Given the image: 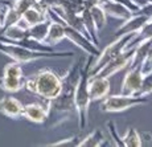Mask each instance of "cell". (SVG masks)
Returning <instances> with one entry per match:
<instances>
[{"label": "cell", "mask_w": 152, "mask_h": 147, "mask_svg": "<svg viewBox=\"0 0 152 147\" xmlns=\"http://www.w3.org/2000/svg\"><path fill=\"white\" fill-rule=\"evenodd\" d=\"M50 23H52L50 19H46L41 23H37V24H34V25H31L29 29H28L29 37H32V39H34L37 41H42L44 43L46 35H48L49 27H50Z\"/></svg>", "instance_id": "22"}, {"label": "cell", "mask_w": 152, "mask_h": 147, "mask_svg": "<svg viewBox=\"0 0 152 147\" xmlns=\"http://www.w3.org/2000/svg\"><path fill=\"white\" fill-rule=\"evenodd\" d=\"M110 80L107 77H91L89 78L87 89H89L90 98L93 101L103 99L106 96H109L110 92Z\"/></svg>", "instance_id": "10"}, {"label": "cell", "mask_w": 152, "mask_h": 147, "mask_svg": "<svg viewBox=\"0 0 152 147\" xmlns=\"http://www.w3.org/2000/svg\"><path fill=\"white\" fill-rule=\"evenodd\" d=\"M62 24H64V31H65V39L70 40L74 45H77L78 48L82 49L85 53L93 56V57H97V56L99 54L98 46L95 45L89 37L85 36V35L81 33V32H78L77 29L69 27L64 20H62Z\"/></svg>", "instance_id": "8"}, {"label": "cell", "mask_w": 152, "mask_h": 147, "mask_svg": "<svg viewBox=\"0 0 152 147\" xmlns=\"http://www.w3.org/2000/svg\"><path fill=\"white\" fill-rule=\"evenodd\" d=\"M16 44L23 46V48L29 49V51H33V52H53L54 51V46L46 45L42 41H37V40L32 39V37H25V39H23L20 41H16Z\"/></svg>", "instance_id": "21"}, {"label": "cell", "mask_w": 152, "mask_h": 147, "mask_svg": "<svg viewBox=\"0 0 152 147\" xmlns=\"http://www.w3.org/2000/svg\"><path fill=\"white\" fill-rule=\"evenodd\" d=\"M0 29H1V21H0Z\"/></svg>", "instance_id": "37"}, {"label": "cell", "mask_w": 152, "mask_h": 147, "mask_svg": "<svg viewBox=\"0 0 152 147\" xmlns=\"http://www.w3.org/2000/svg\"><path fill=\"white\" fill-rule=\"evenodd\" d=\"M37 1H40L46 8H58L62 5L64 0H37Z\"/></svg>", "instance_id": "33"}, {"label": "cell", "mask_w": 152, "mask_h": 147, "mask_svg": "<svg viewBox=\"0 0 152 147\" xmlns=\"http://www.w3.org/2000/svg\"><path fill=\"white\" fill-rule=\"evenodd\" d=\"M152 39H148L143 43H140L138 46L135 48V52H134V57L132 61L130 64V68L134 66H143L147 60V56H148V51H150V46H151Z\"/></svg>", "instance_id": "20"}, {"label": "cell", "mask_w": 152, "mask_h": 147, "mask_svg": "<svg viewBox=\"0 0 152 147\" xmlns=\"http://www.w3.org/2000/svg\"><path fill=\"white\" fill-rule=\"evenodd\" d=\"M136 13L144 15V16L152 19V1H148V3H145L144 5L139 7V10H138V12H136Z\"/></svg>", "instance_id": "31"}, {"label": "cell", "mask_w": 152, "mask_h": 147, "mask_svg": "<svg viewBox=\"0 0 152 147\" xmlns=\"http://www.w3.org/2000/svg\"><path fill=\"white\" fill-rule=\"evenodd\" d=\"M85 57L80 58L72 68L68 70L66 76L62 78V89L61 93L56 98L46 101L48 106V117L44 122L46 129H53L54 126L61 125L62 122L68 121L72 114L75 113L74 106V93L78 82L81 78V73L83 69Z\"/></svg>", "instance_id": "1"}, {"label": "cell", "mask_w": 152, "mask_h": 147, "mask_svg": "<svg viewBox=\"0 0 152 147\" xmlns=\"http://www.w3.org/2000/svg\"><path fill=\"white\" fill-rule=\"evenodd\" d=\"M148 39H152V19L148 20V21L145 23V24L143 25L142 28H140V31L136 32V33L134 35L132 39L128 41L126 49L136 48V46H138L140 43H143V41H145V40H148Z\"/></svg>", "instance_id": "19"}, {"label": "cell", "mask_w": 152, "mask_h": 147, "mask_svg": "<svg viewBox=\"0 0 152 147\" xmlns=\"http://www.w3.org/2000/svg\"><path fill=\"white\" fill-rule=\"evenodd\" d=\"M124 143V147H140L143 145L142 135L138 133V130L134 127H130L127 130L124 137H122Z\"/></svg>", "instance_id": "24"}, {"label": "cell", "mask_w": 152, "mask_h": 147, "mask_svg": "<svg viewBox=\"0 0 152 147\" xmlns=\"http://www.w3.org/2000/svg\"><path fill=\"white\" fill-rule=\"evenodd\" d=\"M150 20V17L144 16V15H139V13H134L130 19L124 20L123 24L121 25L118 29L115 31V37L123 36V35H130V33H136L140 31V28Z\"/></svg>", "instance_id": "11"}, {"label": "cell", "mask_w": 152, "mask_h": 147, "mask_svg": "<svg viewBox=\"0 0 152 147\" xmlns=\"http://www.w3.org/2000/svg\"><path fill=\"white\" fill-rule=\"evenodd\" d=\"M150 69H152V64H148V65H144V66H143V73H144V72H147V70H150Z\"/></svg>", "instance_id": "36"}, {"label": "cell", "mask_w": 152, "mask_h": 147, "mask_svg": "<svg viewBox=\"0 0 152 147\" xmlns=\"http://www.w3.org/2000/svg\"><path fill=\"white\" fill-rule=\"evenodd\" d=\"M81 17H82V21H83V25H85V29L87 32V36L89 39L98 45L99 44V37H98V29L95 27V23L91 17V13H90V8L86 7L85 10L81 12Z\"/></svg>", "instance_id": "17"}, {"label": "cell", "mask_w": 152, "mask_h": 147, "mask_svg": "<svg viewBox=\"0 0 152 147\" xmlns=\"http://www.w3.org/2000/svg\"><path fill=\"white\" fill-rule=\"evenodd\" d=\"M78 138L77 137H70V138H65V139H62V140H58V142H54V143H50L49 146H57V147H60V146H78Z\"/></svg>", "instance_id": "30"}, {"label": "cell", "mask_w": 152, "mask_h": 147, "mask_svg": "<svg viewBox=\"0 0 152 147\" xmlns=\"http://www.w3.org/2000/svg\"><path fill=\"white\" fill-rule=\"evenodd\" d=\"M90 13H91V17H93V20H94L95 27H97L98 32L106 27L107 17L109 16L106 15L104 10L101 7V5L98 4V5H93V7H90Z\"/></svg>", "instance_id": "23"}, {"label": "cell", "mask_w": 152, "mask_h": 147, "mask_svg": "<svg viewBox=\"0 0 152 147\" xmlns=\"http://www.w3.org/2000/svg\"><path fill=\"white\" fill-rule=\"evenodd\" d=\"M46 117H48V106H44L41 104H29L23 107V118L29 122L44 125Z\"/></svg>", "instance_id": "13"}, {"label": "cell", "mask_w": 152, "mask_h": 147, "mask_svg": "<svg viewBox=\"0 0 152 147\" xmlns=\"http://www.w3.org/2000/svg\"><path fill=\"white\" fill-rule=\"evenodd\" d=\"M150 93H152V69L143 73L142 85H140L138 96H148Z\"/></svg>", "instance_id": "27"}, {"label": "cell", "mask_w": 152, "mask_h": 147, "mask_svg": "<svg viewBox=\"0 0 152 147\" xmlns=\"http://www.w3.org/2000/svg\"><path fill=\"white\" fill-rule=\"evenodd\" d=\"M58 8H62L66 12L81 13L86 8V3H85V0H64L62 5Z\"/></svg>", "instance_id": "26"}, {"label": "cell", "mask_w": 152, "mask_h": 147, "mask_svg": "<svg viewBox=\"0 0 152 147\" xmlns=\"http://www.w3.org/2000/svg\"><path fill=\"white\" fill-rule=\"evenodd\" d=\"M103 1V0H85V3H86V7H93V5H98L101 4V3Z\"/></svg>", "instance_id": "34"}, {"label": "cell", "mask_w": 152, "mask_h": 147, "mask_svg": "<svg viewBox=\"0 0 152 147\" xmlns=\"http://www.w3.org/2000/svg\"><path fill=\"white\" fill-rule=\"evenodd\" d=\"M134 52H135V48L124 49L122 53H119L116 57H114L113 60H110L104 66H102L101 69L93 76V77H107V78H110L111 76L116 74L118 72L123 70L124 68L130 66L131 61H132V57H134ZM89 78H91V77H89Z\"/></svg>", "instance_id": "7"}, {"label": "cell", "mask_w": 152, "mask_h": 147, "mask_svg": "<svg viewBox=\"0 0 152 147\" xmlns=\"http://www.w3.org/2000/svg\"><path fill=\"white\" fill-rule=\"evenodd\" d=\"M143 78V66L130 68L127 74L124 76L123 84H122V94L127 96H138L140 85Z\"/></svg>", "instance_id": "9"}, {"label": "cell", "mask_w": 152, "mask_h": 147, "mask_svg": "<svg viewBox=\"0 0 152 147\" xmlns=\"http://www.w3.org/2000/svg\"><path fill=\"white\" fill-rule=\"evenodd\" d=\"M106 126H107V129H109V133H110V139L113 140L114 146H122V147H123V146H124L123 139H122V137L118 134V130H116V126H115V123H114L113 121H109Z\"/></svg>", "instance_id": "29"}, {"label": "cell", "mask_w": 152, "mask_h": 147, "mask_svg": "<svg viewBox=\"0 0 152 147\" xmlns=\"http://www.w3.org/2000/svg\"><path fill=\"white\" fill-rule=\"evenodd\" d=\"M134 35L135 33L123 35V36L116 37L115 41H113V43L109 44L103 51L99 52L95 62L93 64V65H90V68H89V77H93V76H94L102 66H104L110 60H113V58L116 57L119 53H122V52L126 49V46H127L128 41L134 37Z\"/></svg>", "instance_id": "6"}, {"label": "cell", "mask_w": 152, "mask_h": 147, "mask_svg": "<svg viewBox=\"0 0 152 147\" xmlns=\"http://www.w3.org/2000/svg\"><path fill=\"white\" fill-rule=\"evenodd\" d=\"M23 107H24V105L15 97L7 96L0 99V113L3 115L8 117V118L12 119L23 118Z\"/></svg>", "instance_id": "12"}, {"label": "cell", "mask_w": 152, "mask_h": 147, "mask_svg": "<svg viewBox=\"0 0 152 147\" xmlns=\"http://www.w3.org/2000/svg\"><path fill=\"white\" fill-rule=\"evenodd\" d=\"M148 64H152V43H151L150 51H148V56H147V60H145L144 65H148ZM144 65H143V66H144Z\"/></svg>", "instance_id": "35"}, {"label": "cell", "mask_w": 152, "mask_h": 147, "mask_svg": "<svg viewBox=\"0 0 152 147\" xmlns=\"http://www.w3.org/2000/svg\"><path fill=\"white\" fill-rule=\"evenodd\" d=\"M99 5L104 10L107 16L115 17V19H119V20H122V21L130 19V17L132 16V12H131L127 7H124L121 3L113 1V0H103Z\"/></svg>", "instance_id": "14"}, {"label": "cell", "mask_w": 152, "mask_h": 147, "mask_svg": "<svg viewBox=\"0 0 152 147\" xmlns=\"http://www.w3.org/2000/svg\"><path fill=\"white\" fill-rule=\"evenodd\" d=\"M21 16H23V15L12 5V7L8 10V12H7V15H5V17H4V21H3V24H1V29H0V35H1L8 27L16 24V23L21 19Z\"/></svg>", "instance_id": "25"}, {"label": "cell", "mask_w": 152, "mask_h": 147, "mask_svg": "<svg viewBox=\"0 0 152 147\" xmlns=\"http://www.w3.org/2000/svg\"><path fill=\"white\" fill-rule=\"evenodd\" d=\"M3 76H10V77H23L24 72H23V66L17 61H12V62L7 64L3 69Z\"/></svg>", "instance_id": "28"}, {"label": "cell", "mask_w": 152, "mask_h": 147, "mask_svg": "<svg viewBox=\"0 0 152 147\" xmlns=\"http://www.w3.org/2000/svg\"><path fill=\"white\" fill-rule=\"evenodd\" d=\"M24 89L45 101H50L61 93L62 78L50 69H42L33 77L25 80Z\"/></svg>", "instance_id": "2"}, {"label": "cell", "mask_w": 152, "mask_h": 147, "mask_svg": "<svg viewBox=\"0 0 152 147\" xmlns=\"http://www.w3.org/2000/svg\"><path fill=\"white\" fill-rule=\"evenodd\" d=\"M89 68L90 65H87V64L86 66H83L80 82H78L74 93V106H75V114H77L78 118V129L80 130H83L87 126V122H89V106L91 104V98H90L89 89H87Z\"/></svg>", "instance_id": "4"}, {"label": "cell", "mask_w": 152, "mask_h": 147, "mask_svg": "<svg viewBox=\"0 0 152 147\" xmlns=\"http://www.w3.org/2000/svg\"><path fill=\"white\" fill-rule=\"evenodd\" d=\"M113 1H116V3H121V4H123L124 7H127L128 10L132 12V15L136 13V12H138V10H139V5L135 4L132 0H113Z\"/></svg>", "instance_id": "32"}, {"label": "cell", "mask_w": 152, "mask_h": 147, "mask_svg": "<svg viewBox=\"0 0 152 147\" xmlns=\"http://www.w3.org/2000/svg\"><path fill=\"white\" fill-rule=\"evenodd\" d=\"M80 147H102V146H114L113 143L107 142V139L104 138L102 130H94L93 133H90L87 137H85L80 143H78Z\"/></svg>", "instance_id": "16"}, {"label": "cell", "mask_w": 152, "mask_h": 147, "mask_svg": "<svg viewBox=\"0 0 152 147\" xmlns=\"http://www.w3.org/2000/svg\"><path fill=\"white\" fill-rule=\"evenodd\" d=\"M25 78L23 77H10V76H1L0 77V89L7 93H16L24 87Z\"/></svg>", "instance_id": "18"}, {"label": "cell", "mask_w": 152, "mask_h": 147, "mask_svg": "<svg viewBox=\"0 0 152 147\" xmlns=\"http://www.w3.org/2000/svg\"><path fill=\"white\" fill-rule=\"evenodd\" d=\"M148 102L145 96H127V94H115L104 97L101 104V111L103 113H121L131 107L140 106Z\"/></svg>", "instance_id": "5"}, {"label": "cell", "mask_w": 152, "mask_h": 147, "mask_svg": "<svg viewBox=\"0 0 152 147\" xmlns=\"http://www.w3.org/2000/svg\"><path fill=\"white\" fill-rule=\"evenodd\" d=\"M21 17L28 23L29 27H31V25L37 24V23H41V21H44V20H46V19H49L48 12H46V7L45 5H42L40 1H37L36 4L31 5V7H29L24 13H23Z\"/></svg>", "instance_id": "15"}, {"label": "cell", "mask_w": 152, "mask_h": 147, "mask_svg": "<svg viewBox=\"0 0 152 147\" xmlns=\"http://www.w3.org/2000/svg\"><path fill=\"white\" fill-rule=\"evenodd\" d=\"M0 52L3 54L11 57L13 61L20 64H27L31 61L39 60V58H65V57H74V52H33L27 48L17 45L16 43L10 41H0Z\"/></svg>", "instance_id": "3"}]
</instances>
